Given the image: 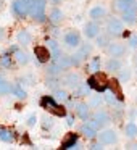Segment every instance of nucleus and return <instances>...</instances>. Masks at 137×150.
<instances>
[{"mask_svg":"<svg viewBox=\"0 0 137 150\" xmlns=\"http://www.w3.org/2000/svg\"><path fill=\"white\" fill-rule=\"evenodd\" d=\"M40 107L44 110H47L50 115H55V116H60V118H65L66 116V108L63 107L61 103L53 98V95H44L40 98Z\"/></svg>","mask_w":137,"mask_h":150,"instance_id":"obj_1","label":"nucleus"},{"mask_svg":"<svg viewBox=\"0 0 137 150\" xmlns=\"http://www.w3.org/2000/svg\"><path fill=\"white\" fill-rule=\"evenodd\" d=\"M45 8H47V0H31L29 16L36 23H45V20H47Z\"/></svg>","mask_w":137,"mask_h":150,"instance_id":"obj_2","label":"nucleus"},{"mask_svg":"<svg viewBox=\"0 0 137 150\" xmlns=\"http://www.w3.org/2000/svg\"><path fill=\"white\" fill-rule=\"evenodd\" d=\"M87 84L90 89H94V91H97V92H105L108 89V79L103 73L95 71V74L87 79Z\"/></svg>","mask_w":137,"mask_h":150,"instance_id":"obj_3","label":"nucleus"},{"mask_svg":"<svg viewBox=\"0 0 137 150\" xmlns=\"http://www.w3.org/2000/svg\"><path fill=\"white\" fill-rule=\"evenodd\" d=\"M29 7H31V0H13L11 13L18 20H24L26 16H29Z\"/></svg>","mask_w":137,"mask_h":150,"instance_id":"obj_4","label":"nucleus"},{"mask_svg":"<svg viewBox=\"0 0 137 150\" xmlns=\"http://www.w3.org/2000/svg\"><path fill=\"white\" fill-rule=\"evenodd\" d=\"M90 52H92V45H90V44H87V42H85V44H82V47H81V49H79L76 53H73V55L69 57V58H71V63H73L74 66L81 65V63L85 60V57H87Z\"/></svg>","mask_w":137,"mask_h":150,"instance_id":"obj_5","label":"nucleus"},{"mask_svg":"<svg viewBox=\"0 0 137 150\" xmlns=\"http://www.w3.org/2000/svg\"><path fill=\"white\" fill-rule=\"evenodd\" d=\"M34 55H36V58L39 63H49L50 60H52V53H50L49 47L42 45V44L34 47Z\"/></svg>","mask_w":137,"mask_h":150,"instance_id":"obj_6","label":"nucleus"},{"mask_svg":"<svg viewBox=\"0 0 137 150\" xmlns=\"http://www.w3.org/2000/svg\"><path fill=\"white\" fill-rule=\"evenodd\" d=\"M107 31H108V34H110V36H121V34H123V31H124L123 23H121L118 18H110V20H108V23H107Z\"/></svg>","mask_w":137,"mask_h":150,"instance_id":"obj_7","label":"nucleus"},{"mask_svg":"<svg viewBox=\"0 0 137 150\" xmlns=\"http://www.w3.org/2000/svg\"><path fill=\"white\" fill-rule=\"evenodd\" d=\"M63 40H65L66 47H69V49H78L81 45V37L76 31H68L63 37Z\"/></svg>","mask_w":137,"mask_h":150,"instance_id":"obj_8","label":"nucleus"},{"mask_svg":"<svg viewBox=\"0 0 137 150\" xmlns=\"http://www.w3.org/2000/svg\"><path fill=\"white\" fill-rule=\"evenodd\" d=\"M118 140V136L113 129H105L98 134V142L100 144H114Z\"/></svg>","mask_w":137,"mask_h":150,"instance_id":"obj_9","label":"nucleus"},{"mask_svg":"<svg viewBox=\"0 0 137 150\" xmlns=\"http://www.w3.org/2000/svg\"><path fill=\"white\" fill-rule=\"evenodd\" d=\"M98 33H100V26H98V23H95V21H90V23H87L84 26V36L87 37V39L97 37Z\"/></svg>","mask_w":137,"mask_h":150,"instance_id":"obj_10","label":"nucleus"},{"mask_svg":"<svg viewBox=\"0 0 137 150\" xmlns=\"http://www.w3.org/2000/svg\"><path fill=\"white\" fill-rule=\"evenodd\" d=\"M78 139H79V136L76 132H68L65 136V139L61 140V149H73L74 145H78Z\"/></svg>","mask_w":137,"mask_h":150,"instance_id":"obj_11","label":"nucleus"},{"mask_svg":"<svg viewBox=\"0 0 137 150\" xmlns=\"http://www.w3.org/2000/svg\"><path fill=\"white\" fill-rule=\"evenodd\" d=\"M16 42L20 44V45L26 47L32 42V36H31V33L28 29H21V31H18V34H16Z\"/></svg>","mask_w":137,"mask_h":150,"instance_id":"obj_12","label":"nucleus"},{"mask_svg":"<svg viewBox=\"0 0 137 150\" xmlns=\"http://www.w3.org/2000/svg\"><path fill=\"white\" fill-rule=\"evenodd\" d=\"M63 84L69 86V87L76 89L79 84H81V76L78 74V73H68V74L63 78Z\"/></svg>","mask_w":137,"mask_h":150,"instance_id":"obj_13","label":"nucleus"},{"mask_svg":"<svg viewBox=\"0 0 137 150\" xmlns=\"http://www.w3.org/2000/svg\"><path fill=\"white\" fill-rule=\"evenodd\" d=\"M47 44H49V50H50V53H52V58L55 60V58H58L60 55H63V52H61V47H60V44L56 42L55 39H49L47 40Z\"/></svg>","mask_w":137,"mask_h":150,"instance_id":"obj_14","label":"nucleus"},{"mask_svg":"<svg viewBox=\"0 0 137 150\" xmlns=\"http://www.w3.org/2000/svg\"><path fill=\"white\" fill-rule=\"evenodd\" d=\"M116 7H118V10H121L124 13V11H129V10H136L137 2L136 0H118Z\"/></svg>","mask_w":137,"mask_h":150,"instance_id":"obj_15","label":"nucleus"},{"mask_svg":"<svg viewBox=\"0 0 137 150\" xmlns=\"http://www.w3.org/2000/svg\"><path fill=\"white\" fill-rule=\"evenodd\" d=\"M108 89L116 95V98L123 100V91H121V86H119V79H108Z\"/></svg>","mask_w":137,"mask_h":150,"instance_id":"obj_16","label":"nucleus"},{"mask_svg":"<svg viewBox=\"0 0 137 150\" xmlns=\"http://www.w3.org/2000/svg\"><path fill=\"white\" fill-rule=\"evenodd\" d=\"M108 53H110L113 58H118V57H123L124 55V52H126V49H124L121 44H110L108 45Z\"/></svg>","mask_w":137,"mask_h":150,"instance_id":"obj_17","label":"nucleus"},{"mask_svg":"<svg viewBox=\"0 0 137 150\" xmlns=\"http://www.w3.org/2000/svg\"><path fill=\"white\" fill-rule=\"evenodd\" d=\"M0 140L5 144H11L15 142V132L8 127H0Z\"/></svg>","mask_w":137,"mask_h":150,"instance_id":"obj_18","label":"nucleus"},{"mask_svg":"<svg viewBox=\"0 0 137 150\" xmlns=\"http://www.w3.org/2000/svg\"><path fill=\"white\" fill-rule=\"evenodd\" d=\"M63 18H65V13H63L60 8H53V10L49 13V21L52 24H60L63 21Z\"/></svg>","mask_w":137,"mask_h":150,"instance_id":"obj_19","label":"nucleus"},{"mask_svg":"<svg viewBox=\"0 0 137 150\" xmlns=\"http://www.w3.org/2000/svg\"><path fill=\"white\" fill-rule=\"evenodd\" d=\"M11 89H13V84L8 79H5L4 74H0V95L11 94Z\"/></svg>","mask_w":137,"mask_h":150,"instance_id":"obj_20","label":"nucleus"},{"mask_svg":"<svg viewBox=\"0 0 137 150\" xmlns=\"http://www.w3.org/2000/svg\"><path fill=\"white\" fill-rule=\"evenodd\" d=\"M105 15H107V10H105L102 5H97V7H94L90 11H89V16H90L94 21H97V20H100V18H103Z\"/></svg>","mask_w":137,"mask_h":150,"instance_id":"obj_21","label":"nucleus"},{"mask_svg":"<svg viewBox=\"0 0 137 150\" xmlns=\"http://www.w3.org/2000/svg\"><path fill=\"white\" fill-rule=\"evenodd\" d=\"M53 62L58 65V68L61 69V71H63V69H68V68H71V66H73L71 58H69V57H65V55H60L58 58H55Z\"/></svg>","mask_w":137,"mask_h":150,"instance_id":"obj_22","label":"nucleus"},{"mask_svg":"<svg viewBox=\"0 0 137 150\" xmlns=\"http://www.w3.org/2000/svg\"><path fill=\"white\" fill-rule=\"evenodd\" d=\"M76 113H78V116L81 118V120H87L89 118V105L87 103H76Z\"/></svg>","mask_w":137,"mask_h":150,"instance_id":"obj_23","label":"nucleus"},{"mask_svg":"<svg viewBox=\"0 0 137 150\" xmlns=\"http://www.w3.org/2000/svg\"><path fill=\"white\" fill-rule=\"evenodd\" d=\"M13 55H15V58H16V62L20 63V65H28V63H29V60H31L29 58V53L24 52V50H21V49H18Z\"/></svg>","mask_w":137,"mask_h":150,"instance_id":"obj_24","label":"nucleus"},{"mask_svg":"<svg viewBox=\"0 0 137 150\" xmlns=\"http://www.w3.org/2000/svg\"><path fill=\"white\" fill-rule=\"evenodd\" d=\"M11 94H13L15 97L18 98V100H26V97H28L26 89H23V86H21V84L13 86V89H11Z\"/></svg>","mask_w":137,"mask_h":150,"instance_id":"obj_25","label":"nucleus"},{"mask_svg":"<svg viewBox=\"0 0 137 150\" xmlns=\"http://www.w3.org/2000/svg\"><path fill=\"white\" fill-rule=\"evenodd\" d=\"M94 120L102 126V124H107L108 121H110V116L107 115V111H103V110H97V111L94 113Z\"/></svg>","mask_w":137,"mask_h":150,"instance_id":"obj_26","label":"nucleus"},{"mask_svg":"<svg viewBox=\"0 0 137 150\" xmlns=\"http://www.w3.org/2000/svg\"><path fill=\"white\" fill-rule=\"evenodd\" d=\"M105 68H107L108 71H111V73H113V71H119V69H121V63H119V60H118V58H110L107 62V65H105Z\"/></svg>","mask_w":137,"mask_h":150,"instance_id":"obj_27","label":"nucleus"},{"mask_svg":"<svg viewBox=\"0 0 137 150\" xmlns=\"http://www.w3.org/2000/svg\"><path fill=\"white\" fill-rule=\"evenodd\" d=\"M81 132L84 134V137H85V139H94V137L97 136V131H95V129H92V127L89 126V124H85V123L81 126Z\"/></svg>","mask_w":137,"mask_h":150,"instance_id":"obj_28","label":"nucleus"},{"mask_svg":"<svg viewBox=\"0 0 137 150\" xmlns=\"http://www.w3.org/2000/svg\"><path fill=\"white\" fill-rule=\"evenodd\" d=\"M105 100H107V103H108V105H113V107H118V108H121V103L118 102L116 95H114L111 91L105 94Z\"/></svg>","mask_w":137,"mask_h":150,"instance_id":"obj_29","label":"nucleus"},{"mask_svg":"<svg viewBox=\"0 0 137 150\" xmlns=\"http://www.w3.org/2000/svg\"><path fill=\"white\" fill-rule=\"evenodd\" d=\"M136 10H129V11H124V15H123V20L126 21L127 24H134L136 23Z\"/></svg>","mask_w":137,"mask_h":150,"instance_id":"obj_30","label":"nucleus"},{"mask_svg":"<svg viewBox=\"0 0 137 150\" xmlns=\"http://www.w3.org/2000/svg\"><path fill=\"white\" fill-rule=\"evenodd\" d=\"M53 98L56 102H65V100H68V94L65 91H61V89H55L53 91Z\"/></svg>","mask_w":137,"mask_h":150,"instance_id":"obj_31","label":"nucleus"},{"mask_svg":"<svg viewBox=\"0 0 137 150\" xmlns=\"http://www.w3.org/2000/svg\"><path fill=\"white\" fill-rule=\"evenodd\" d=\"M126 136L127 137H136L137 136V126L134 123H127L126 124Z\"/></svg>","mask_w":137,"mask_h":150,"instance_id":"obj_32","label":"nucleus"},{"mask_svg":"<svg viewBox=\"0 0 137 150\" xmlns=\"http://www.w3.org/2000/svg\"><path fill=\"white\" fill-rule=\"evenodd\" d=\"M47 73H49V76H56L58 73H61V69L58 68V65L55 62H52L49 65V68H47Z\"/></svg>","mask_w":137,"mask_h":150,"instance_id":"obj_33","label":"nucleus"},{"mask_svg":"<svg viewBox=\"0 0 137 150\" xmlns=\"http://www.w3.org/2000/svg\"><path fill=\"white\" fill-rule=\"evenodd\" d=\"M119 81L121 82H126V81H129V78H131V69L129 68H121L119 69Z\"/></svg>","mask_w":137,"mask_h":150,"instance_id":"obj_34","label":"nucleus"},{"mask_svg":"<svg viewBox=\"0 0 137 150\" xmlns=\"http://www.w3.org/2000/svg\"><path fill=\"white\" fill-rule=\"evenodd\" d=\"M0 66H4V68H10V66H11V55L5 53L4 57H0Z\"/></svg>","mask_w":137,"mask_h":150,"instance_id":"obj_35","label":"nucleus"},{"mask_svg":"<svg viewBox=\"0 0 137 150\" xmlns=\"http://www.w3.org/2000/svg\"><path fill=\"white\" fill-rule=\"evenodd\" d=\"M53 127V120L50 116H44L42 118V129L44 131H49Z\"/></svg>","mask_w":137,"mask_h":150,"instance_id":"obj_36","label":"nucleus"},{"mask_svg":"<svg viewBox=\"0 0 137 150\" xmlns=\"http://www.w3.org/2000/svg\"><path fill=\"white\" fill-rule=\"evenodd\" d=\"M89 68H90V71H98V69H100V58L95 57V58L89 63Z\"/></svg>","mask_w":137,"mask_h":150,"instance_id":"obj_37","label":"nucleus"},{"mask_svg":"<svg viewBox=\"0 0 137 150\" xmlns=\"http://www.w3.org/2000/svg\"><path fill=\"white\" fill-rule=\"evenodd\" d=\"M37 120H39V118H37V115L36 113H32V115H29V116H28V121H26V124L29 127H34L37 124Z\"/></svg>","mask_w":137,"mask_h":150,"instance_id":"obj_38","label":"nucleus"},{"mask_svg":"<svg viewBox=\"0 0 137 150\" xmlns=\"http://www.w3.org/2000/svg\"><path fill=\"white\" fill-rule=\"evenodd\" d=\"M47 87H50V89H58V79H55V78H49L47 79Z\"/></svg>","mask_w":137,"mask_h":150,"instance_id":"obj_39","label":"nucleus"},{"mask_svg":"<svg viewBox=\"0 0 137 150\" xmlns=\"http://www.w3.org/2000/svg\"><path fill=\"white\" fill-rule=\"evenodd\" d=\"M108 44V37L107 36H97V45L98 47H105Z\"/></svg>","mask_w":137,"mask_h":150,"instance_id":"obj_40","label":"nucleus"},{"mask_svg":"<svg viewBox=\"0 0 137 150\" xmlns=\"http://www.w3.org/2000/svg\"><path fill=\"white\" fill-rule=\"evenodd\" d=\"M85 124H89V126H90L92 129H95V131H97V129H100V124H98L97 121L94 120V118H92V120H85Z\"/></svg>","mask_w":137,"mask_h":150,"instance_id":"obj_41","label":"nucleus"},{"mask_svg":"<svg viewBox=\"0 0 137 150\" xmlns=\"http://www.w3.org/2000/svg\"><path fill=\"white\" fill-rule=\"evenodd\" d=\"M102 103V98H100V95H97V97H92L90 98V107H98V105Z\"/></svg>","mask_w":137,"mask_h":150,"instance_id":"obj_42","label":"nucleus"},{"mask_svg":"<svg viewBox=\"0 0 137 150\" xmlns=\"http://www.w3.org/2000/svg\"><path fill=\"white\" fill-rule=\"evenodd\" d=\"M129 47H137V36H132L129 39Z\"/></svg>","mask_w":137,"mask_h":150,"instance_id":"obj_43","label":"nucleus"},{"mask_svg":"<svg viewBox=\"0 0 137 150\" xmlns=\"http://www.w3.org/2000/svg\"><path fill=\"white\" fill-rule=\"evenodd\" d=\"M16 50H18V45H13V47H8V49H7V53H8V55H13V53L16 52Z\"/></svg>","mask_w":137,"mask_h":150,"instance_id":"obj_44","label":"nucleus"},{"mask_svg":"<svg viewBox=\"0 0 137 150\" xmlns=\"http://www.w3.org/2000/svg\"><path fill=\"white\" fill-rule=\"evenodd\" d=\"M66 124H68V126H73V124H74V118L68 116V118H66Z\"/></svg>","mask_w":137,"mask_h":150,"instance_id":"obj_45","label":"nucleus"},{"mask_svg":"<svg viewBox=\"0 0 137 150\" xmlns=\"http://www.w3.org/2000/svg\"><path fill=\"white\" fill-rule=\"evenodd\" d=\"M23 144H28V145H32V144H31V140H29V137H28V134H24V136H23Z\"/></svg>","mask_w":137,"mask_h":150,"instance_id":"obj_46","label":"nucleus"},{"mask_svg":"<svg viewBox=\"0 0 137 150\" xmlns=\"http://www.w3.org/2000/svg\"><path fill=\"white\" fill-rule=\"evenodd\" d=\"M49 2L53 5H61V0H49Z\"/></svg>","mask_w":137,"mask_h":150,"instance_id":"obj_47","label":"nucleus"},{"mask_svg":"<svg viewBox=\"0 0 137 150\" xmlns=\"http://www.w3.org/2000/svg\"><path fill=\"white\" fill-rule=\"evenodd\" d=\"M90 149H102L100 144H95V145H90Z\"/></svg>","mask_w":137,"mask_h":150,"instance_id":"obj_48","label":"nucleus"},{"mask_svg":"<svg viewBox=\"0 0 137 150\" xmlns=\"http://www.w3.org/2000/svg\"><path fill=\"white\" fill-rule=\"evenodd\" d=\"M2 36H4V33H2V28H0V37H2Z\"/></svg>","mask_w":137,"mask_h":150,"instance_id":"obj_49","label":"nucleus"},{"mask_svg":"<svg viewBox=\"0 0 137 150\" xmlns=\"http://www.w3.org/2000/svg\"><path fill=\"white\" fill-rule=\"evenodd\" d=\"M0 7H2V0H0Z\"/></svg>","mask_w":137,"mask_h":150,"instance_id":"obj_50","label":"nucleus"},{"mask_svg":"<svg viewBox=\"0 0 137 150\" xmlns=\"http://www.w3.org/2000/svg\"><path fill=\"white\" fill-rule=\"evenodd\" d=\"M136 65H137V58H136Z\"/></svg>","mask_w":137,"mask_h":150,"instance_id":"obj_51","label":"nucleus"},{"mask_svg":"<svg viewBox=\"0 0 137 150\" xmlns=\"http://www.w3.org/2000/svg\"><path fill=\"white\" fill-rule=\"evenodd\" d=\"M0 57H2V55H0Z\"/></svg>","mask_w":137,"mask_h":150,"instance_id":"obj_52","label":"nucleus"}]
</instances>
